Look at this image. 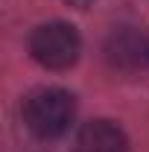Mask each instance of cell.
<instances>
[{
	"label": "cell",
	"instance_id": "obj_3",
	"mask_svg": "<svg viewBox=\"0 0 149 152\" xmlns=\"http://www.w3.org/2000/svg\"><path fill=\"white\" fill-rule=\"evenodd\" d=\"M73 152H129V140L117 123L91 120L79 129L73 140Z\"/></svg>",
	"mask_w": 149,
	"mask_h": 152
},
{
	"label": "cell",
	"instance_id": "obj_2",
	"mask_svg": "<svg viewBox=\"0 0 149 152\" xmlns=\"http://www.w3.org/2000/svg\"><path fill=\"white\" fill-rule=\"evenodd\" d=\"M79 50H82L79 32H76V26L64 23V20L41 23L29 35V53L47 70H67L70 64H76Z\"/></svg>",
	"mask_w": 149,
	"mask_h": 152
},
{
	"label": "cell",
	"instance_id": "obj_4",
	"mask_svg": "<svg viewBox=\"0 0 149 152\" xmlns=\"http://www.w3.org/2000/svg\"><path fill=\"white\" fill-rule=\"evenodd\" d=\"M64 3H70V6H76V9H88L93 0H64Z\"/></svg>",
	"mask_w": 149,
	"mask_h": 152
},
{
	"label": "cell",
	"instance_id": "obj_1",
	"mask_svg": "<svg viewBox=\"0 0 149 152\" xmlns=\"http://www.w3.org/2000/svg\"><path fill=\"white\" fill-rule=\"evenodd\" d=\"M73 114H76L73 96L61 88H38L23 99V123L41 140L61 137L70 129Z\"/></svg>",
	"mask_w": 149,
	"mask_h": 152
}]
</instances>
